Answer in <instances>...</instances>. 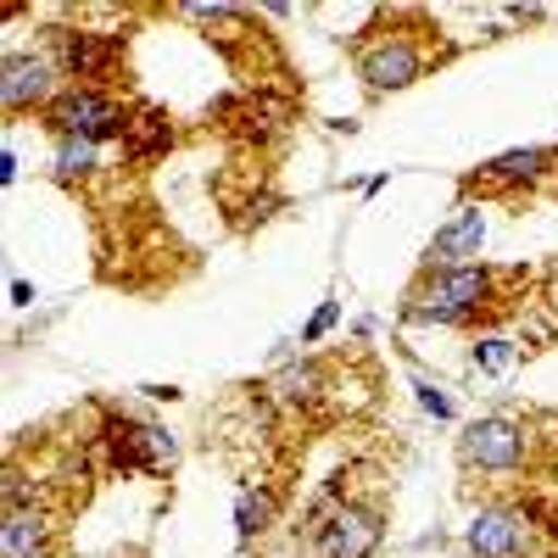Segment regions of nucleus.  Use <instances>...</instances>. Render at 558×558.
Wrapping results in <instances>:
<instances>
[{
    "label": "nucleus",
    "mask_w": 558,
    "mask_h": 558,
    "mask_svg": "<svg viewBox=\"0 0 558 558\" xmlns=\"http://www.w3.org/2000/svg\"><path fill=\"white\" fill-rule=\"evenodd\" d=\"M492 296V268L481 263H463V268H425V279L413 286L402 318L408 324H458L481 313Z\"/></svg>",
    "instance_id": "1"
},
{
    "label": "nucleus",
    "mask_w": 558,
    "mask_h": 558,
    "mask_svg": "<svg viewBox=\"0 0 558 558\" xmlns=\"http://www.w3.org/2000/svg\"><path fill=\"white\" fill-rule=\"evenodd\" d=\"M129 112L112 101V96H101L96 84H73V89H62V96L51 101V129H57V140L62 134H78V140H112V134H129Z\"/></svg>",
    "instance_id": "2"
},
{
    "label": "nucleus",
    "mask_w": 558,
    "mask_h": 558,
    "mask_svg": "<svg viewBox=\"0 0 558 558\" xmlns=\"http://www.w3.org/2000/svg\"><path fill=\"white\" fill-rule=\"evenodd\" d=\"M51 101H57V68L45 57H28V51H7V62H0V107L7 112H23V107L51 112Z\"/></svg>",
    "instance_id": "3"
},
{
    "label": "nucleus",
    "mask_w": 558,
    "mask_h": 558,
    "mask_svg": "<svg viewBox=\"0 0 558 558\" xmlns=\"http://www.w3.org/2000/svg\"><path fill=\"white\" fill-rule=\"evenodd\" d=\"M357 73H363L368 89H380V96L386 89H408L418 73H425V51H418L408 34H386L357 57Z\"/></svg>",
    "instance_id": "4"
},
{
    "label": "nucleus",
    "mask_w": 558,
    "mask_h": 558,
    "mask_svg": "<svg viewBox=\"0 0 558 558\" xmlns=\"http://www.w3.org/2000/svg\"><path fill=\"white\" fill-rule=\"evenodd\" d=\"M536 542L531 520L514 514V508H481V514L470 520V547L481 558H525Z\"/></svg>",
    "instance_id": "5"
},
{
    "label": "nucleus",
    "mask_w": 558,
    "mask_h": 558,
    "mask_svg": "<svg viewBox=\"0 0 558 558\" xmlns=\"http://www.w3.org/2000/svg\"><path fill=\"white\" fill-rule=\"evenodd\" d=\"M458 452H463V463H475V470H514L525 458V436H520V425H508V418H481V425L463 430Z\"/></svg>",
    "instance_id": "6"
},
{
    "label": "nucleus",
    "mask_w": 558,
    "mask_h": 558,
    "mask_svg": "<svg viewBox=\"0 0 558 558\" xmlns=\"http://www.w3.org/2000/svg\"><path fill=\"white\" fill-rule=\"evenodd\" d=\"M375 547H380V514H368V508H341L318 531V558H368Z\"/></svg>",
    "instance_id": "7"
},
{
    "label": "nucleus",
    "mask_w": 558,
    "mask_h": 558,
    "mask_svg": "<svg viewBox=\"0 0 558 558\" xmlns=\"http://www.w3.org/2000/svg\"><path fill=\"white\" fill-rule=\"evenodd\" d=\"M486 241V213L481 207H458L447 229H436V241L425 246V268H463Z\"/></svg>",
    "instance_id": "8"
},
{
    "label": "nucleus",
    "mask_w": 558,
    "mask_h": 558,
    "mask_svg": "<svg viewBox=\"0 0 558 558\" xmlns=\"http://www.w3.org/2000/svg\"><path fill=\"white\" fill-rule=\"evenodd\" d=\"M118 458L140 463V470H168V463L179 458V447L162 425H123L118 430Z\"/></svg>",
    "instance_id": "9"
},
{
    "label": "nucleus",
    "mask_w": 558,
    "mask_h": 558,
    "mask_svg": "<svg viewBox=\"0 0 558 558\" xmlns=\"http://www.w3.org/2000/svg\"><path fill=\"white\" fill-rule=\"evenodd\" d=\"M45 542H51V520H45L39 508H17V514H7V525H0V558H39Z\"/></svg>",
    "instance_id": "10"
},
{
    "label": "nucleus",
    "mask_w": 558,
    "mask_h": 558,
    "mask_svg": "<svg viewBox=\"0 0 558 558\" xmlns=\"http://www.w3.org/2000/svg\"><path fill=\"white\" fill-rule=\"evenodd\" d=\"M553 168V151L547 146H525V151H502L481 168L486 184H497V191H508V184H536L542 173Z\"/></svg>",
    "instance_id": "11"
},
{
    "label": "nucleus",
    "mask_w": 558,
    "mask_h": 558,
    "mask_svg": "<svg viewBox=\"0 0 558 558\" xmlns=\"http://www.w3.org/2000/svg\"><path fill=\"white\" fill-rule=\"evenodd\" d=\"M107 39L101 34H84V28H68L62 34V68L73 73V78H96L101 68H107Z\"/></svg>",
    "instance_id": "12"
},
{
    "label": "nucleus",
    "mask_w": 558,
    "mask_h": 558,
    "mask_svg": "<svg viewBox=\"0 0 558 558\" xmlns=\"http://www.w3.org/2000/svg\"><path fill=\"white\" fill-rule=\"evenodd\" d=\"M123 140H129V151H134V157H151V151H162L168 140H173V129H168V118H162V112H140V118L129 123V134H123Z\"/></svg>",
    "instance_id": "13"
},
{
    "label": "nucleus",
    "mask_w": 558,
    "mask_h": 558,
    "mask_svg": "<svg viewBox=\"0 0 558 558\" xmlns=\"http://www.w3.org/2000/svg\"><path fill=\"white\" fill-rule=\"evenodd\" d=\"M268 514H274L268 492H241V502H235V536H241V542L263 536V531H268Z\"/></svg>",
    "instance_id": "14"
},
{
    "label": "nucleus",
    "mask_w": 558,
    "mask_h": 558,
    "mask_svg": "<svg viewBox=\"0 0 558 558\" xmlns=\"http://www.w3.org/2000/svg\"><path fill=\"white\" fill-rule=\"evenodd\" d=\"M96 168V140H78V134H62L57 140V173L62 179H78Z\"/></svg>",
    "instance_id": "15"
},
{
    "label": "nucleus",
    "mask_w": 558,
    "mask_h": 558,
    "mask_svg": "<svg viewBox=\"0 0 558 558\" xmlns=\"http://www.w3.org/2000/svg\"><path fill=\"white\" fill-rule=\"evenodd\" d=\"M470 357H475L481 375H502V368L514 363V341H497V336H492V341H475V352H470Z\"/></svg>",
    "instance_id": "16"
},
{
    "label": "nucleus",
    "mask_w": 558,
    "mask_h": 558,
    "mask_svg": "<svg viewBox=\"0 0 558 558\" xmlns=\"http://www.w3.org/2000/svg\"><path fill=\"white\" fill-rule=\"evenodd\" d=\"M336 318H341V307H336V302H324V307H318V313L307 318V330H302V347H313V341H324V330H330V324H336Z\"/></svg>",
    "instance_id": "17"
},
{
    "label": "nucleus",
    "mask_w": 558,
    "mask_h": 558,
    "mask_svg": "<svg viewBox=\"0 0 558 558\" xmlns=\"http://www.w3.org/2000/svg\"><path fill=\"white\" fill-rule=\"evenodd\" d=\"M279 386H286V397H296V402H302V397H313V391H318V368H291V375L279 380Z\"/></svg>",
    "instance_id": "18"
},
{
    "label": "nucleus",
    "mask_w": 558,
    "mask_h": 558,
    "mask_svg": "<svg viewBox=\"0 0 558 558\" xmlns=\"http://www.w3.org/2000/svg\"><path fill=\"white\" fill-rule=\"evenodd\" d=\"M413 391H418V408H425V413H436V418H452V402H447L436 386H425V380H418Z\"/></svg>",
    "instance_id": "19"
},
{
    "label": "nucleus",
    "mask_w": 558,
    "mask_h": 558,
    "mask_svg": "<svg viewBox=\"0 0 558 558\" xmlns=\"http://www.w3.org/2000/svg\"><path fill=\"white\" fill-rule=\"evenodd\" d=\"M12 302H17V307L34 302V286H28V279H12Z\"/></svg>",
    "instance_id": "20"
},
{
    "label": "nucleus",
    "mask_w": 558,
    "mask_h": 558,
    "mask_svg": "<svg viewBox=\"0 0 558 558\" xmlns=\"http://www.w3.org/2000/svg\"><path fill=\"white\" fill-rule=\"evenodd\" d=\"M553 302H558V286H553Z\"/></svg>",
    "instance_id": "21"
},
{
    "label": "nucleus",
    "mask_w": 558,
    "mask_h": 558,
    "mask_svg": "<svg viewBox=\"0 0 558 558\" xmlns=\"http://www.w3.org/2000/svg\"><path fill=\"white\" fill-rule=\"evenodd\" d=\"M39 558H51V553H39Z\"/></svg>",
    "instance_id": "22"
}]
</instances>
